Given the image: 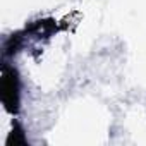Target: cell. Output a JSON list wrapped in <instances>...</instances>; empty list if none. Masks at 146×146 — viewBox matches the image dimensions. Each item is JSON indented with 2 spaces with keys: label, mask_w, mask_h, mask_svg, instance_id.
I'll return each mask as SVG.
<instances>
[{
  "label": "cell",
  "mask_w": 146,
  "mask_h": 146,
  "mask_svg": "<svg viewBox=\"0 0 146 146\" xmlns=\"http://www.w3.org/2000/svg\"><path fill=\"white\" fill-rule=\"evenodd\" d=\"M2 103L7 112L16 113L19 110V78L17 70L4 67L2 72Z\"/></svg>",
  "instance_id": "1"
},
{
  "label": "cell",
  "mask_w": 146,
  "mask_h": 146,
  "mask_svg": "<svg viewBox=\"0 0 146 146\" xmlns=\"http://www.w3.org/2000/svg\"><path fill=\"white\" fill-rule=\"evenodd\" d=\"M7 144H9V146H11V144H26L24 132H23V129H21L19 125H14V129H12L9 139H7Z\"/></svg>",
  "instance_id": "2"
},
{
  "label": "cell",
  "mask_w": 146,
  "mask_h": 146,
  "mask_svg": "<svg viewBox=\"0 0 146 146\" xmlns=\"http://www.w3.org/2000/svg\"><path fill=\"white\" fill-rule=\"evenodd\" d=\"M21 41H23V36H21V35H12V36L7 40V43H5V53H7V55L16 53V52L19 50V46H21Z\"/></svg>",
  "instance_id": "3"
}]
</instances>
